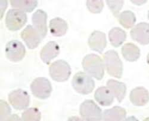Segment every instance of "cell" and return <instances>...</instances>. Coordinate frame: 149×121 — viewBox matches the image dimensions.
Here are the masks:
<instances>
[{
	"instance_id": "cell-1",
	"label": "cell",
	"mask_w": 149,
	"mask_h": 121,
	"mask_svg": "<svg viewBox=\"0 0 149 121\" xmlns=\"http://www.w3.org/2000/svg\"><path fill=\"white\" fill-rule=\"evenodd\" d=\"M82 65L87 74L98 80H101L104 75V65L102 59L97 55L91 53L86 55Z\"/></svg>"
},
{
	"instance_id": "cell-2",
	"label": "cell",
	"mask_w": 149,
	"mask_h": 121,
	"mask_svg": "<svg viewBox=\"0 0 149 121\" xmlns=\"http://www.w3.org/2000/svg\"><path fill=\"white\" fill-rule=\"evenodd\" d=\"M103 58L107 73L120 79L123 73V64L118 52L114 50L108 51L104 54Z\"/></svg>"
},
{
	"instance_id": "cell-3",
	"label": "cell",
	"mask_w": 149,
	"mask_h": 121,
	"mask_svg": "<svg viewBox=\"0 0 149 121\" xmlns=\"http://www.w3.org/2000/svg\"><path fill=\"white\" fill-rule=\"evenodd\" d=\"M72 85L74 91L78 93L88 95L93 91L95 88V82L90 75L84 72L79 71L73 76Z\"/></svg>"
},
{
	"instance_id": "cell-4",
	"label": "cell",
	"mask_w": 149,
	"mask_h": 121,
	"mask_svg": "<svg viewBox=\"0 0 149 121\" xmlns=\"http://www.w3.org/2000/svg\"><path fill=\"white\" fill-rule=\"evenodd\" d=\"M49 73L53 80L63 82L69 79L71 75V68L65 61L60 59L54 62L49 68Z\"/></svg>"
},
{
	"instance_id": "cell-5",
	"label": "cell",
	"mask_w": 149,
	"mask_h": 121,
	"mask_svg": "<svg viewBox=\"0 0 149 121\" xmlns=\"http://www.w3.org/2000/svg\"><path fill=\"white\" fill-rule=\"evenodd\" d=\"M27 21L28 18L25 12L16 8L9 10L6 17V27L11 31L20 30Z\"/></svg>"
},
{
	"instance_id": "cell-6",
	"label": "cell",
	"mask_w": 149,
	"mask_h": 121,
	"mask_svg": "<svg viewBox=\"0 0 149 121\" xmlns=\"http://www.w3.org/2000/svg\"><path fill=\"white\" fill-rule=\"evenodd\" d=\"M79 113L85 120L97 121L102 120V111L93 100L84 101L80 106Z\"/></svg>"
},
{
	"instance_id": "cell-7",
	"label": "cell",
	"mask_w": 149,
	"mask_h": 121,
	"mask_svg": "<svg viewBox=\"0 0 149 121\" xmlns=\"http://www.w3.org/2000/svg\"><path fill=\"white\" fill-rule=\"evenodd\" d=\"M31 89L35 97L45 100L51 95L53 88L51 82L45 77L35 79L31 84Z\"/></svg>"
},
{
	"instance_id": "cell-8",
	"label": "cell",
	"mask_w": 149,
	"mask_h": 121,
	"mask_svg": "<svg viewBox=\"0 0 149 121\" xmlns=\"http://www.w3.org/2000/svg\"><path fill=\"white\" fill-rule=\"evenodd\" d=\"M26 54L25 47L19 40H11L6 46V55L8 59L12 62L22 61Z\"/></svg>"
},
{
	"instance_id": "cell-9",
	"label": "cell",
	"mask_w": 149,
	"mask_h": 121,
	"mask_svg": "<svg viewBox=\"0 0 149 121\" xmlns=\"http://www.w3.org/2000/svg\"><path fill=\"white\" fill-rule=\"evenodd\" d=\"M8 101L15 109L24 110L29 106L30 96L26 91L19 89L9 94Z\"/></svg>"
},
{
	"instance_id": "cell-10",
	"label": "cell",
	"mask_w": 149,
	"mask_h": 121,
	"mask_svg": "<svg viewBox=\"0 0 149 121\" xmlns=\"http://www.w3.org/2000/svg\"><path fill=\"white\" fill-rule=\"evenodd\" d=\"M21 37L30 49H34L38 46L42 39L33 26L28 25L21 32Z\"/></svg>"
},
{
	"instance_id": "cell-11",
	"label": "cell",
	"mask_w": 149,
	"mask_h": 121,
	"mask_svg": "<svg viewBox=\"0 0 149 121\" xmlns=\"http://www.w3.org/2000/svg\"><path fill=\"white\" fill-rule=\"evenodd\" d=\"M131 38L142 45L149 43V25L146 22H140L136 25L131 31Z\"/></svg>"
},
{
	"instance_id": "cell-12",
	"label": "cell",
	"mask_w": 149,
	"mask_h": 121,
	"mask_svg": "<svg viewBox=\"0 0 149 121\" xmlns=\"http://www.w3.org/2000/svg\"><path fill=\"white\" fill-rule=\"evenodd\" d=\"M47 19V14L42 10H36L32 16L33 27L39 32L42 39L45 37L48 32Z\"/></svg>"
},
{
	"instance_id": "cell-13",
	"label": "cell",
	"mask_w": 149,
	"mask_h": 121,
	"mask_svg": "<svg viewBox=\"0 0 149 121\" xmlns=\"http://www.w3.org/2000/svg\"><path fill=\"white\" fill-rule=\"evenodd\" d=\"M88 43L91 50L102 53L107 45L106 34L101 31H94L90 35Z\"/></svg>"
},
{
	"instance_id": "cell-14",
	"label": "cell",
	"mask_w": 149,
	"mask_h": 121,
	"mask_svg": "<svg viewBox=\"0 0 149 121\" xmlns=\"http://www.w3.org/2000/svg\"><path fill=\"white\" fill-rule=\"evenodd\" d=\"M60 53V47L55 42H48L41 51L40 56L43 61L46 64H49L52 61L56 58Z\"/></svg>"
},
{
	"instance_id": "cell-15",
	"label": "cell",
	"mask_w": 149,
	"mask_h": 121,
	"mask_svg": "<svg viewBox=\"0 0 149 121\" xmlns=\"http://www.w3.org/2000/svg\"><path fill=\"white\" fill-rule=\"evenodd\" d=\"M131 102L136 106H143L148 101V92L147 89L142 87L133 89L130 95Z\"/></svg>"
},
{
	"instance_id": "cell-16",
	"label": "cell",
	"mask_w": 149,
	"mask_h": 121,
	"mask_svg": "<svg viewBox=\"0 0 149 121\" xmlns=\"http://www.w3.org/2000/svg\"><path fill=\"white\" fill-rule=\"evenodd\" d=\"M94 98L101 106L106 107L113 103L114 95L107 87H102L95 91Z\"/></svg>"
},
{
	"instance_id": "cell-17",
	"label": "cell",
	"mask_w": 149,
	"mask_h": 121,
	"mask_svg": "<svg viewBox=\"0 0 149 121\" xmlns=\"http://www.w3.org/2000/svg\"><path fill=\"white\" fill-rule=\"evenodd\" d=\"M107 87L117 98L118 102L121 103L126 95V84L123 82L110 79L107 82Z\"/></svg>"
},
{
	"instance_id": "cell-18",
	"label": "cell",
	"mask_w": 149,
	"mask_h": 121,
	"mask_svg": "<svg viewBox=\"0 0 149 121\" xmlns=\"http://www.w3.org/2000/svg\"><path fill=\"white\" fill-rule=\"evenodd\" d=\"M49 28L51 34L55 37H61L68 30L67 22L60 18H56L49 21Z\"/></svg>"
},
{
	"instance_id": "cell-19",
	"label": "cell",
	"mask_w": 149,
	"mask_h": 121,
	"mask_svg": "<svg viewBox=\"0 0 149 121\" xmlns=\"http://www.w3.org/2000/svg\"><path fill=\"white\" fill-rule=\"evenodd\" d=\"M127 112L123 108L115 106L110 109L105 110L102 114V119L106 121H120L126 118Z\"/></svg>"
},
{
	"instance_id": "cell-20",
	"label": "cell",
	"mask_w": 149,
	"mask_h": 121,
	"mask_svg": "<svg viewBox=\"0 0 149 121\" xmlns=\"http://www.w3.org/2000/svg\"><path fill=\"white\" fill-rule=\"evenodd\" d=\"M121 51L123 58L129 62L136 61L140 56V50L139 47L131 43L124 44Z\"/></svg>"
},
{
	"instance_id": "cell-21",
	"label": "cell",
	"mask_w": 149,
	"mask_h": 121,
	"mask_svg": "<svg viewBox=\"0 0 149 121\" xmlns=\"http://www.w3.org/2000/svg\"><path fill=\"white\" fill-rule=\"evenodd\" d=\"M109 39L111 44L115 47L121 46L127 39L125 31L119 27H115L109 32Z\"/></svg>"
},
{
	"instance_id": "cell-22",
	"label": "cell",
	"mask_w": 149,
	"mask_h": 121,
	"mask_svg": "<svg viewBox=\"0 0 149 121\" xmlns=\"http://www.w3.org/2000/svg\"><path fill=\"white\" fill-rule=\"evenodd\" d=\"M10 4L12 7L16 8L24 12L31 13L38 6V1L36 0H11Z\"/></svg>"
},
{
	"instance_id": "cell-23",
	"label": "cell",
	"mask_w": 149,
	"mask_h": 121,
	"mask_svg": "<svg viewBox=\"0 0 149 121\" xmlns=\"http://www.w3.org/2000/svg\"><path fill=\"white\" fill-rule=\"evenodd\" d=\"M119 22L120 25L127 29L133 27L136 22L135 14L130 10H125L119 15Z\"/></svg>"
},
{
	"instance_id": "cell-24",
	"label": "cell",
	"mask_w": 149,
	"mask_h": 121,
	"mask_svg": "<svg viewBox=\"0 0 149 121\" xmlns=\"http://www.w3.org/2000/svg\"><path fill=\"white\" fill-rule=\"evenodd\" d=\"M41 112L37 108H28L22 115V120L24 121H39L41 120Z\"/></svg>"
},
{
	"instance_id": "cell-25",
	"label": "cell",
	"mask_w": 149,
	"mask_h": 121,
	"mask_svg": "<svg viewBox=\"0 0 149 121\" xmlns=\"http://www.w3.org/2000/svg\"><path fill=\"white\" fill-rule=\"evenodd\" d=\"M86 7L93 13H100L104 7V3L102 0H88Z\"/></svg>"
},
{
	"instance_id": "cell-26",
	"label": "cell",
	"mask_w": 149,
	"mask_h": 121,
	"mask_svg": "<svg viewBox=\"0 0 149 121\" xmlns=\"http://www.w3.org/2000/svg\"><path fill=\"white\" fill-rule=\"evenodd\" d=\"M0 102V120H7V118L10 117L11 113V108L6 101L1 100Z\"/></svg>"
},
{
	"instance_id": "cell-27",
	"label": "cell",
	"mask_w": 149,
	"mask_h": 121,
	"mask_svg": "<svg viewBox=\"0 0 149 121\" xmlns=\"http://www.w3.org/2000/svg\"><path fill=\"white\" fill-rule=\"evenodd\" d=\"M106 3L113 15L117 16L123 6L124 1L122 0H119V1H106Z\"/></svg>"
}]
</instances>
